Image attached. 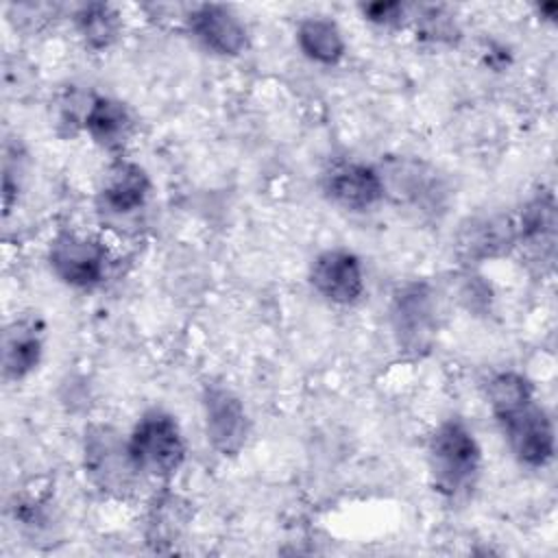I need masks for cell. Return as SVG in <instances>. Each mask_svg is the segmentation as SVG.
Here are the masks:
<instances>
[{"label":"cell","instance_id":"13","mask_svg":"<svg viewBox=\"0 0 558 558\" xmlns=\"http://www.w3.org/2000/svg\"><path fill=\"white\" fill-rule=\"evenodd\" d=\"M517 220V248H521L541 272L554 266L556 257V201L549 190L534 192L521 207Z\"/></svg>","mask_w":558,"mask_h":558},{"label":"cell","instance_id":"17","mask_svg":"<svg viewBox=\"0 0 558 558\" xmlns=\"http://www.w3.org/2000/svg\"><path fill=\"white\" fill-rule=\"evenodd\" d=\"M44 355V325L37 318H15L2 333V377L7 381L26 379Z\"/></svg>","mask_w":558,"mask_h":558},{"label":"cell","instance_id":"11","mask_svg":"<svg viewBox=\"0 0 558 558\" xmlns=\"http://www.w3.org/2000/svg\"><path fill=\"white\" fill-rule=\"evenodd\" d=\"M510 453L530 469L545 466L554 456V425L543 405L534 401L495 418Z\"/></svg>","mask_w":558,"mask_h":558},{"label":"cell","instance_id":"1","mask_svg":"<svg viewBox=\"0 0 558 558\" xmlns=\"http://www.w3.org/2000/svg\"><path fill=\"white\" fill-rule=\"evenodd\" d=\"M427 473L432 488L447 501L466 499L482 475L480 442L460 418H445L427 438Z\"/></svg>","mask_w":558,"mask_h":558},{"label":"cell","instance_id":"22","mask_svg":"<svg viewBox=\"0 0 558 558\" xmlns=\"http://www.w3.org/2000/svg\"><path fill=\"white\" fill-rule=\"evenodd\" d=\"M24 179V153L20 144L4 146V163H2V207L4 216L11 214L13 205L17 203L20 190Z\"/></svg>","mask_w":558,"mask_h":558},{"label":"cell","instance_id":"24","mask_svg":"<svg viewBox=\"0 0 558 558\" xmlns=\"http://www.w3.org/2000/svg\"><path fill=\"white\" fill-rule=\"evenodd\" d=\"M458 286V299L464 303L466 310H488L490 303V288L473 272V268H466L464 277H460Z\"/></svg>","mask_w":558,"mask_h":558},{"label":"cell","instance_id":"10","mask_svg":"<svg viewBox=\"0 0 558 558\" xmlns=\"http://www.w3.org/2000/svg\"><path fill=\"white\" fill-rule=\"evenodd\" d=\"M307 279L320 299L340 307L360 303L366 292V277L360 257L342 246L320 251L310 264Z\"/></svg>","mask_w":558,"mask_h":558},{"label":"cell","instance_id":"9","mask_svg":"<svg viewBox=\"0 0 558 558\" xmlns=\"http://www.w3.org/2000/svg\"><path fill=\"white\" fill-rule=\"evenodd\" d=\"M150 190V177L140 163L116 157L96 190V209L111 222L135 218L146 207Z\"/></svg>","mask_w":558,"mask_h":558},{"label":"cell","instance_id":"18","mask_svg":"<svg viewBox=\"0 0 558 558\" xmlns=\"http://www.w3.org/2000/svg\"><path fill=\"white\" fill-rule=\"evenodd\" d=\"M296 46L310 61L318 65H336L347 52L340 26L325 15H310L296 24Z\"/></svg>","mask_w":558,"mask_h":558},{"label":"cell","instance_id":"15","mask_svg":"<svg viewBox=\"0 0 558 558\" xmlns=\"http://www.w3.org/2000/svg\"><path fill=\"white\" fill-rule=\"evenodd\" d=\"M83 131L102 150L122 153L135 133V118L126 102L113 96L92 94L83 118Z\"/></svg>","mask_w":558,"mask_h":558},{"label":"cell","instance_id":"14","mask_svg":"<svg viewBox=\"0 0 558 558\" xmlns=\"http://www.w3.org/2000/svg\"><path fill=\"white\" fill-rule=\"evenodd\" d=\"M187 33L218 57H238L248 46V31L240 15L225 4H196L185 15Z\"/></svg>","mask_w":558,"mask_h":558},{"label":"cell","instance_id":"5","mask_svg":"<svg viewBox=\"0 0 558 558\" xmlns=\"http://www.w3.org/2000/svg\"><path fill=\"white\" fill-rule=\"evenodd\" d=\"M126 436L131 456L146 480L168 482L185 462L187 447L181 425L161 408L146 410Z\"/></svg>","mask_w":558,"mask_h":558},{"label":"cell","instance_id":"12","mask_svg":"<svg viewBox=\"0 0 558 558\" xmlns=\"http://www.w3.org/2000/svg\"><path fill=\"white\" fill-rule=\"evenodd\" d=\"M453 246L466 268L504 257L517 248V220L508 214L469 216L460 222Z\"/></svg>","mask_w":558,"mask_h":558},{"label":"cell","instance_id":"2","mask_svg":"<svg viewBox=\"0 0 558 558\" xmlns=\"http://www.w3.org/2000/svg\"><path fill=\"white\" fill-rule=\"evenodd\" d=\"M83 471L87 482L113 499H131L146 480L129 449V436L109 423H92L83 434Z\"/></svg>","mask_w":558,"mask_h":558},{"label":"cell","instance_id":"23","mask_svg":"<svg viewBox=\"0 0 558 558\" xmlns=\"http://www.w3.org/2000/svg\"><path fill=\"white\" fill-rule=\"evenodd\" d=\"M360 13L366 22L375 24V26H384V28H392L403 24L408 15V7L395 0H377V2H366L360 4Z\"/></svg>","mask_w":558,"mask_h":558},{"label":"cell","instance_id":"8","mask_svg":"<svg viewBox=\"0 0 558 558\" xmlns=\"http://www.w3.org/2000/svg\"><path fill=\"white\" fill-rule=\"evenodd\" d=\"M323 196L351 214H366L386 201L379 168L360 159H333L320 172Z\"/></svg>","mask_w":558,"mask_h":558},{"label":"cell","instance_id":"16","mask_svg":"<svg viewBox=\"0 0 558 558\" xmlns=\"http://www.w3.org/2000/svg\"><path fill=\"white\" fill-rule=\"evenodd\" d=\"M192 521V504L170 490L161 488L153 495L144 517V538L155 551H168L181 541Z\"/></svg>","mask_w":558,"mask_h":558},{"label":"cell","instance_id":"20","mask_svg":"<svg viewBox=\"0 0 558 558\" xmlns=\"http://www.w3.org/2000/svg\"><path fill=\"white\" fill-rule=\"evenodd\" d=\"M484 395L495 418H501L536 399L532 381L517 371L493 373L484 384Z\"/></svg>","mask_w":558,"mask_h":558},{"label":"cell","instance_id":"6","mask_svg":"<svg viewBox=\"0 0 558 558\" xmlns=\"http://www.w3.org/2000/svg\"><path fill=\"white\" fill-rule=\"evenodd\" d=\"M52 275L76 290H94L107 279L109 251L96 235L74 229H61L48 244L46 253Z\"/></svg>","mask_w":558,"mask_h":558},{"label":"cell","instance_id":"4","mask_svg":"<svg viewBox=\"0 0 558 558\" xmlns=\"http://www.w3.org/2000/svg\"><path fill=\"white\" fill-rule=\"evenodd\" d=\"M377 168L386 198L429 218H438L447 211L451 187L436 166L416 157L388 155Z\"/></svg>","mask_w":558,"mask_h":558},{"label":"cell","instance_id":"21","mask_svg":"<svg viewBox=\"0 0 558 558\" xmlns=\"http://www.w3.org/2000/svg\"><path fill=\"white\" fill-rule=\"evenodd\" d=\"M414 26H416V35L425 41L432 44H451L458 37V24L456 20L447 13L445 7H418L416 15H410Z\"/></svg>","mask_w":558,"mask_h":558},{"label":"cell","instance_id":"19","mask_svg":"<svg viewBox=\"0 0 558 558\" xmlns=\"http://www.w3.org/2000/svg\"><path fill=\"white\" fill-rule=\"evenodd\" d=\"M74 28L85 48L100 52L107 50L120 35V13L105 2H87L74 11Z\"/></svg>","mask_w":558,"mask_h":558},{"label":"cell","instance_id":"7","mask_svg":"<svg viewBox=\"0 0 558 558\" xmlns=\"http://www.w3.org/2000/svg\"><path fill=\"white\" fill-rule=\"evenodd\" d=\"M201 408L207 442L225 458L238 456L251 434L244 401L227 384L207 381L201 390Z\"/></svg>","mask_w":558,"mask_h":558},{"label":"cell","instance_id":"3","mask_svg":"<svg viewBox=\"0 0 558 558\" xmlns=\"http://www.w3.org/2000/svg\"><path fill=\"white\" fill-rule=\"evenodd\" d=\"M440 294L427 279H410L395 288L388 323L397 349L408 357L427 355L440 329Z\"/></svg>","mask_w":558,"mask_h":558},{"label":"cell","instance_id":"25","mask_svg":"<svg viewBox=\"0 0 558 558\" xmlns=\"http://www.w3.org/2000/svg\"><path fill=\"white\" fill-rule=\"evenodd\" d=\"M538 11L547 17V20H554V15H556V11H558V4L556 2H547V4H541L538 7Z\"/></svg>","mask_w":558,"mask_h":558}]
</instances>
